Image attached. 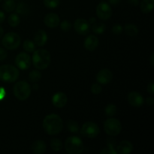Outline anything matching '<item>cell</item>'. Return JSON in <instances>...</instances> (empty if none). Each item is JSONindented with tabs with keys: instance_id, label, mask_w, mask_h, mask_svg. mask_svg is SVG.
I'll return each mask as SVG.
<instances>
[{
	"instance_id": "obj_1",
	"label": "cell",
	"mask_w": 154,
	"mask_h": 154,
	"mask_svg": "<svg viewBox=\"0 0 154 154\" xmlns=\"http://www.w3.org/2000/svg\"><path fill=\"white\" fill-rule=\"evenodd\" d=\"M43 128L48 135H57L63 130V122L61 117L57 114H49L44 119Z\"/></svg>"
},
{
	"instance_id": "obj_2",
	"label": "cell",
	"mask_w": 154,
	"mask_h": 154,
	"mask_svg": "<svg viewBox=\"0 0 154 154\" xmlns=\"http://www.w3.org/2000/svg\"><path fill=\"white\" fill-rule=\"evenodd\" d=\"M51 62V54L45 49H38L32 55V63L38 70H44L49 66Z\"/></svg>"
},
{
	"instance_id": "obj_3",
	"label": "cell",
	"mask_w": 154,
	"mask_h": 154,
	"mask_svg": "<svg viewBox=\"0 0 154 154\" xmlns=\"http://www.w3.org/2000/svg\"><path fill=\"white\" fill-rule=\"evenodd\" d=\"M19 78V71L11 65L0 66V80L5 83H13Z\"/></svg>"
},
{
	"instance_id": "obj_4",
	"label": "cell",
	"mask_w": 154,
	"mask_h": 154,
	"mask_svg": "<svg viewBox=\"0 0 154 154\" xmlns=\"http://www.w3.org/2000/svg\"><path fill=\"white\" fill-rule=\"evenodd\" d=\"M65 149L70 154H79L84 150V144L78 137L71 136L65 142Z\"/></svg>"
},
{
	"instance_id": "obj_5",
	"label": "cell",
	"mask_w": 154,
	"mask_h": 154,
	"mask_svg": "<svg viewBox=\"0 0 154 154\" xmlns=\"http://www.w3.org/2000/svg\"><path fill=\"white\" fill-rule=\"evenodd\" d=\"M14 94L20 101H25L31 94V87L25 81H19L14 87Z\"/></svg>"
},
{
	"instance_id": "obj_6",
	"label": "cell",
	"mask_w": 154,
	"mask_h": 154,
	"mask_svg": "<svg viewBox=\"0 0 154 154\" xmlns=\"http://www.w3.org/2000/svg\"><path fill=\"white\" fill-rule=\"evenodd\" d=\"M105 132L110 136H116L119 135L122 130L121 123L116 118H109L104 123Z\"/></svg>"
},
{
	"instance_id": "obj_7",
	"label": "cell",
	"mask_w": 154,
	"mask_h": 154,
	"mask_svg": "<svg viewBox=\"0 0 154 154\" xmlns=\"http://www.w3.org/2000/svg\"><path fill=\"white\" fill-rule=\"evenodd\" d=\"M2 45L8 50H14L20 45V37L15 32H8L2 38Z\"/></svg>"
},
{
	"instance_id": "obj_8",
	"label": "cell",
	"mask_w": 154,
	"mask_h": 154,
	"mask_svg": "<svg viewBox=\"0 0 154 154\" xmlns=\"http://www.w3.org/2000/svg\"><path fill=\"white\" fill-rule=\"evenodd\" d=\"M99 132H100V129L98 125L93 122H87L84 123L82 126L81 131V133L84 137L89 138H96L99 135Z\"/></svg>"
},
{
	"instance_id": "obj_9",
	"label": "cell",
	"mask_w": 154,
	"mask_h": 154,
	"mask_svg": "<svg viewBox=\"0 0 154 154\" xmlns=\"http://www.w3.org/2000/svg\"><path fill=\"white\" fill-rule=\"evenodd\" d=\"M96 14L101 20H108L112 15L111 6L106 2L99 3L96 8Z\"/></svg>"
},
{
	"instance_id": "obj_10",
	"label": "cell",
	"mask_w": 154,
	"mask_h": 154,
	"mask_svg": "<svg viewBox=\"0 0 154 154\" xmlns=\"http://www.w3.org/2000/svg\"><path fill=\"white\" fill-rule=\"evenodd\" d=\"M17 66L21 70H26L31 66V58L26 53H20L15 59Z\"/></svg>"
},
{
	"instance_id": "obj_11",
	"label": "cell",
	"mask_w": 154,
	"mask_h": 154,
	"mask_svg": "<svg viewBox=\"0 0 154 154\" xmlns=\"http://www.w3.org/2000/svg\"><path fill=\"white\" fill-rule=\"evenodd\" d=\"M74 28H75V31L78 34L85 35H87L90 32V23L87 20L80 18V19H78L75 20V23H74Z\"/></svg>"
},
{
	"instance_id": "obj_12",
	"label": "cell",
	"mask_w": 154,
	"mask_h": 154,
	"mask_svg": "<svg viewBox=\"0 0 154 154\" xmlns=\"http://www.w3.org/2000/svg\"><path fill=\"white\" fill-rule=\"evenodd\" d=\"M113 74L109 69H102L98 72L96 80L100 84H108L112 81Z\"/></svg>"
},
{
	"instance_id": "obj_13",
	"label": "cell",
	"mask_w": 154,
	"mask_h": 154,
	"mask_svg": "<svg viewBox=\"0 0 154 154\" xmlns=\"http://www.w3.org/2000/svg\"><path fill=\"white\" fill-rule=\"evenodd\" d=\"M128 102L132 106L135 108H140L144 104V100L143 96L138 92H132L128 96Z\"/></svg>"
},
{
	"instance_id": "obj_14",
	"label": "cell",
	"mask_w": 154,
	"mask_h": 154,
	"mask_svg": "<svg viewBox=\"0 0 154 154\" xmlns=\"http://www.w3.org/2000/svg\"><path fill=\"white\" fill-rule=\"evenodd\" d=\"M68 98L65 93L59 92L55 93L52 97V103L56 108H61L66 106L67 104Z\"/></svg>"
},
{
	"instance_id": "obj_15",
	"label": "cell",
	"mask_w": 154,
	"mask_h": 154,
	"mask_svg": "<svg viewBox=\"0 0 154 154\" xmlns=\"http://www.w3.org/2000/svg\"><path fill=\"white\" fill-rule=\"evenodd\" d=\"M44 22L49 28H56L60 24V17L57 14L50 13L45 17Z\"/></svg>"
},
{
	"instance_id": "obj_16",
	"label": "cell",
	"mask_w": 154,
	"mask_h": 154,
	"mask_svg": "<svg viewBox=\"0 0 154 154\" xmlns=\"http://www.w3.org/2000/svg\"><path fill=\"white\" fill-rule=\"evenodd\" d=\"M99 45V39L94 35H90L86 38L84 42V47L89 51H93Z\"/></svg>"
},
{
	"instance_id": "obj_17",
	"label": "cell",
	"mask_w": 154,
	"mask_h": 154,
	"mask_svg": "<svg viewBox=\"0 0 154 154\" xmlns=\"http://www.w3.org/2000/svg\"><path fill=\"white\" fill-rule=\"evenodd\" d=\"M133 150V145L129 141H123L117 146V152L120 154H128Z\"/></svg>"
},
{
	"instance_id": "obj_18",
	"label": "cell",
	"mask_w": 154,
	"mask_h": 154,
	"mask_svg": "<svg viewBox=\"0 0 154 154\" xmlns=\"http://www.w3.org/2000/svg\"><path fill=\"white\" fill-rule=\"evenodd\" d=\"M48 41V35L44 30H38L34 35V43L35 45L42 47Z\"/></svg>"
},
{
	"instance_id": "obj_19",
	"label": "cell",
	"mask_w": 154,
	"mask_h": 154,
	"mask_svg": "<svg viewBox=\"0 0 154 154\" xmlns=\"http://www.w3.org/2000/svg\"><path fill=\"white\" fill-rule=\"evenodd\" d=\"M46 144L42 140H38L32 144V151L33 153L42 154L46 151Z\"/></svg>"
},
{
	"instance_id": "obj_20",
	"label": "cell",
	"mask_w": 154,
	"mask_h": 154,
	"mask_svg": "<svg viewBox=\"0 0 154 154\" xmlns=\"http://www.w3.org/2000/svg\"><path fill=\"white\" fill-rule=\"evenodd\" d=\"M154 0H143L141 3V9L144 13H150L153 9Z\"/></svg>"
},
{
	"instance_id": "obj_21",
	"label": "cell",
	"mask_w": 154,
	"mask_h": 154,
	"mask_svg": "<svg viewBox=\"0 0 154 154\" xmlns=\"http://www.w3.org/2000/svg\"><path fill=\"white\" fill-rule=\"evenodd\" d=\"M124 30L126 35L129 36H135L138 33V27L134 25V24H127V25H126Z\"/></svg>"
},
{
	"instance_id": "obj_22",
	"label": "cell",
	"mask_w": 154,
	"mask_h": 154,
	"mask_svg": "<svg viewBox=\"0 0 154 154\" xmlns=\"http://www.w3.org/2000/svg\"><path fill=\"white\" fill-rule=\"evenodd\" d=\"M8 24L11 27H16L19 25L20 22V17L17 14H12L8 17Z\"/></svg>"
},
{
	"instance_id": "obj_23",
	"label": "cell",
	"mask_w": 154,
	"mask_h": 154,
	"mask_svg": "<svg viewBox=\"0 0 154 154\" xmlns=\"http://www.w3.org/2000/svg\"><path fill=\"white\" fill-rule=\"evenodd\" d=\"M16 8L14 0H5L3 4V8L6 12H12Z\"/></svg>"
},
{
	"instance_id": "obj_24",
	"label": "cell",
	"mask_w": 154,
	"mask_h": 154,
	"mask_svg": "<svg viewBox=\"0 0 154 154\" xmlns=\"http://www.w3.org/2000/svg\"><path fill=\"white\" fill-rule=\"evenodd\" d=\"M51 146L52 150L57 152V151H60V150H61L62 149H63V142H62L60 139L54 138L51 140Z\"/></svg>"
},
{
	"instance_id": "obj_25",
	"label": "cell",
	"mask_w": 154,
	"mask_h": 154,
	"mask_svg": "<svg viewBox=\"0 0 154 154\" xmlns=\"http://www.w3.org/2000/svg\"><path fill=\"white\" fill-rule=\"evenodd\" d=\"M23 46V49L27 52H33L35 50V44L29 39L24 41Z\"/></svg>"
},
{
	"instance_id": "obj_26",
	"label": "cell",
	"mask_w": 154,
	"mask_h": 154,
	"mask_svg": "<svg viewBox=\"0 0 154 154\" xmlns=\"http://www.w3.org/2000/svg\"><path fill=\"white\" fill-rule=\"evenodd\" d=\"M105 28H106V26H105V25L103 23L95 22L93 26V31L96 34L100 35V34H102V33L105 32Z\"/></svg>"
},
{
	"instance_id": "obj_27",
	"label": "cell",
	"mask_w": 154,
	"mask_h": 154,
	"mask_svg": "<svg viewBox=\"0 0 154 154\" xmlns=\"http://www.w3.org/2000/svg\"><path fill=\"white\" fill-rule=\"evenodd\" d=\"M42 78V74H41L40 71L38 70H33L29 75V79L31 82H37Z\"/></svg>"
},
{
	"instance_id": "obj_28",
	"label": "cell",
	"mask_w": 154,
	"mask_h": 154,
	"mask_svg": "<svg viewBox=\"0 0 154 154\" xmlns=\"http://www.w3.org/2000/svg\"><path fill=\"white\" fill-rule=\"evenodd\" d=\"M67 128L71 132L73 133H77L79 130V126H78V123L74 120H69L67 122Z\"/></svg>"
},
{
	"instance_id": "obj_29",
	"label": "cell",
	"mask_w": 154,
	"mask_h": 154,
	"mask_svg": "<svg viewBox=\"0 0 154 154\" xmlns=\"http://www.w3.org/2000/svg\"><path fill=\"white\" fill-rule=\"evenodd\" d=\"M105 114L108 117H113L114 115H115L117 114V108L116 107V105H113V104H110L108 106L105 108Z\"/></svg>"
},
{
	"instance_id": "obj_30",
	"label": "cell",
	"mask_w": 154,
	"mask_h": 154,
	"mask_svg": "<svg viewBox=\"0 0 154 154\" xmlns=\"http://www.w3.org/2000/svg\"><path fill=\"white\" fill-rule=\"evenodd\" d=\"M16 11L17 12L18 14H26L29 12L28 5L23 2L19 3L16 8Z\"/></svg>"
},
{
	"instance_id": "obj_31",
	"label": "cell",
	"mask_w": 154,
	"mask_h": 154,
	"mask_svg": "<svg viewBox=\"0 0 154 154\" xmlns=\"http://www.w3.org/2000/svg\"><path fill=\"white\" fill-rule=\"evenodd\" d=\"M44 5L48 8H55L60 5V0H44Z\"/></svg>"
},
{
	"instance_id": "obj_32",
	"label": "cell",
	"mask_w": 154,
	"mask_h": 154,
	"mask_svg": "<svg viewBox=\"0 0 154 154\" xmlns=\"http://www.w3.org/2000/svg\"><path fill=\"white\" fill-rule=\"evenodd\" d=\"M71 27H72V24L69 22V20H63V22L60 24V28L62 30L65 32H68L69 30L71 29Z\"/></svg>"
},
{
	"instance_id": "obj_33",
	"label": "cell",
	"mask_w": 154,
	"mask_h": 154,
	"mask_svg": "<svg viewBox=\"0 0 154 154\" xmlns=\"http://www.w3.org/2000/svg\"><path fill=\"white\" fill-rule=\"evenodd\" d=\"M91 91L93 94L98 95L102 92V87L99 84H94L92 85Z\"/></svg>"
},
{
	"instance_id": "obj_34",
	"label": "cell",
	"mask_w": 154,
	"mask_h": 154,
	"mask_svg": "<svg viewBox=\"0 0 154 154\" xmlns=\"http://www.w3.org/2000/svg\"><path fill=\"white\" fill-rule=\"evenodd\" d=\"M117 150H115L114 149V147L111 144H108V147H105L103 150L102 151V153H112V154H116L117 153Z\"/></svg>"
},
{
	"instance_id": "obj_35",
	"label": "cell",
	"mask_w": 154,
	"mask_h": 154,
	"mask_svg": "<svg viewBox=\"0 0 154 154\" xmlns=\"http://www.w3.org/2000/svg\"><path fill=\"white\" fill-rule=\"evenodd\" d=\"M112 32L115 35H120L121 34L122 32H123V26L119 24H116L113 26L112 28Z\"/></svg>"
},
{
	"instance_id": "obj_36",
	"label": "cell",
	"mask_w": 154,
	"mask_h": 154,
	"mask_svg": "<svg viewBox=\"0 0 154 154\" xmlns=\"http://www.w3.org/2000/svg\"><path fill=\"white\" fill-rule=\"evenodd\" d=\"M7 51L5 50L2 49V48H0V61H2V60H5L7 58Z\"/></svg>"
},
{
	"instance_id": "obj_37",
	"label": "cell",
	"mask_w": 154,
	"mask_h": 154,
	"mask_svg": "<svg viewBox=\"0 0 154 154\" xmlns=\"http://www.w3.org/2000/svg\"><path fill=\"white\" fill-rule=\"evenodd\" d=\"M147 92H148L150 94L153 95L154 93V84L153 82H150V84L147 85Z\"/></svg>"
},
{
	"instance_id": "obj_38",
	"label": "cell",
	"mask_w": 154,
	"mask_h": 154,
	"mask_svg": "<svg viewBox=\"0 0 154 154\" xmlns=\"http://www.w3.org/2000/svg\"><path fill=\"white\" fill-rule=\"evenodd\" d=\"M6 91L3 87H0V101L3 100L5 97Z\"/></svg>"
},
{
	"instance_id": "obj_39",
	"label": "cell",
	"mask_w": 154,
	"mask_h": 154,
	"mask_svg": "<svg viewBox=\"0 0 154 154\" xmlns=\"http://www.w3.org/2000/svg\"><path fill=\"white\" fill-rule=\"evenodd\" d=\"M146 102H147V104L148 105H153V103H154V99L153 97H149L147 98V100H146Z\"/></svg>"
},
{
	"instance_id": "obj_40",
	"label": "cell",
	"mask_w": 154,
	"mask_h": 154,
	"mask_svg": "<svg viewBox=\"0 0 154 154\" xmlns=\"http://www.w3.org/2000/svg\"><path fill=\"white\" fill-rule=\"evenodd\" d=\"M129 3L133 6H137L139 4V0H128Z\"/></svg>"
},
{
	"instance_id": "obj_41",
	"label": "cell",
	"mask_w": 154,
	"mask_h": 154,
	"mask_svg": "<svg viewBox=\"0 0 154 154\" xmlns=\"http://www.w3.org/2000/svg\"><path fill=\"white\" fill-rule=\"evenodd\" d=\"M109 1V3L111 5L116 6L120 2V0H108Z\"/></svg>"
},
{
	"instance_id": "obj_42",
	"label": "cell",
	"mask_w": 154,
	"mask_h": 154,
	"mask_svg": "<svg viewBox=\"0 0 154 154\" xmlns=\"http://www.w3.org/2000/svg\"><path fill=\"white\" fill-rule=\"evenodd\" d=\"M5 18V15L2 11H0V23H2L4 21Z\"/></svg>"
},
{
	"instance_id": "obj_43",
	"label": "cell",
	"mask_w": 154,
	"mask_h": 154,
	"mask_svg": "<svg viewBox=\"0 0 154 154\" xmlns=\"http://www.w3.org/2000/svg\"><path fill=\"white\" fill-rule=\"evenodd\" d=\"M153 59H154V54H151V57H150V64H151V66H153L154 65V62H153Z\"/></svg>"
},
{
	"instance_id": "obj_44",
	"label": "cell",
	"mask_w": 154,
	"mask_h": 154,
	"mask_svg": "<svg viewBox=\"0 0 154 154\" xmlns=\"http://www.w3.org/2000/svg\"><path fill=\"white\" fill-rule=\"evenodd\" d=\"M3 33H4V30H3V29L2 28V26H0V38H1L2 37Z\"/></svg>"
},
{
	"instance_id": "obj_45",
	"label": "cell",
	"mask_w": 154,
	"mask_h": 154,
	"mask_svg": "<svg viewBox=\"0 0 154 154\" xmlns=\"http://www.w3.org/2000/svg\"><path fill=\"white\" fill-rule=\"evenodd\" d=\"M2 1V0H0V2H1Z\"/></svg>"
}]
</instances>
